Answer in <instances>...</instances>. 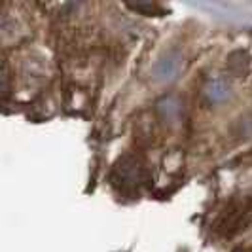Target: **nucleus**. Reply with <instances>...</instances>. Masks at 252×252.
<instances>
[{"instance_id": "1", "label": "nucleus", "mask_w": 252, "mask_h": 252, "mask_svg": "<svg viewBox=\"0 0 252 252\" xmlns=\"http://www.w3.org/2000/svg\"><path fill=\"white\" fill-rule=\"evenodd\" d=\"M180 66H182V59H180V55L177 53H169L167 57H163L159 63L156 64V68H154V74L158 80H175L180 72Z\"/></svg>"}, {"instance_id": "2", "label": "nucleus", "mask_w": 252, "mask_h": 252, "mask_svg": "<svg viewBox=\"0 0 252 252\" xmlns=\"http://www.w3.org/2000/svg\"><path fill=\"white\" fill-rule=\"evenodd\" d=\"M205 95L211 102H222L227 99L229 95V84H227L224 78H215L207 84L205 88Z\"/></svg>"}, {"instance_id": "3", "label": "nucleus", "mask_w": 252, "mask_h": 252, "mask_svg": "<svg viewBox=\"0 0 252 252\" xmlns=\"http://www.w3.org/2000/svg\"><path fill=\"white\" fill-rule=\"evenodd\" d=\"M158 110L163 114V118H167V120H175L180 114V102L177 97H167V99L158 102Z\"/></svg>"}, {"instance_id": "4", "label": "nucleus", "mask_w": 252, "mask_h": 252, "mask_svg": "<svg viewBox=\"0 0 252 252\" xmlns=\"http://www.w3.org/2000/svg\"><path fill=\"white\" fill-rule=\"evenodd\" d=\"M237 252H249V251H237Z\"/></svg>"}]
</instances>
